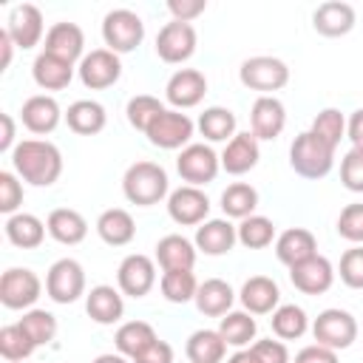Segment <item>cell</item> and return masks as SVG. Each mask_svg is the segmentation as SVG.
Masks as SVG:
<instances>
[{"label":"cell","mask_w":363,"mask_h":363,"mask_svg":"<svg viewBox=\"0 0 363 363\" xmlns=\"http://www.w3.org/2000/svg\"><path fill=\"white\" fill-rule=\"evenodd\" d=\"M11 167L23 182L51 187L62 176V153L48 139H23L11 150Z\"/></svg>","instance_id":"6da1fadb"},{"label":"cell","mask_w":363,"mask_h":363,"mask_svg":"<svg viewBox=\"0 0 363 363\" xmlns=\"http://www.w3.org/2000/svg\"><path fill=\"white\" fill-rule=\"evenodd\" d=\"M122 193L136 207H153L170 196L167 170L156 162H147V159L133 162L122 176Z\"/></svg>","instance_id":"7a4b0ae2"},{"label":"cell","mask_w":363,"mask_h":363,"mask_svg":"<svg viewBox=\"0 0 363 363\" xmlns=\"http://www.w3.org/2000/svg\"><path fill=\"white\" fill-rule=\"evenodd\" d=\"M289 164H292V170L298 176L318 182L335 167V147L326 145L312 130H303L289 145Z\"/></svg>","instance_id":"3957f363"},{"label":"cell","mask_w":363,"mask_h":363,"mask_svg":"<svg viewBox=\"0 0 363 363\" xmlns=\"http://www.w3.org/2000/svg\"><path fill=\"white\" fill-rule=\"evenodd\" d=\"M102 40L113 54H130L145 40V23L130 9H111L102 17Z\"/></svg>","instance_id":"277c9868"},{"label":"cell","mask_w":363,"mask_h":363,"mask_svg":"<svg viewBox=\"0 0 363 363\" xmlns=\"http://www.w3.org/2000/svg\"><path fill=\"white\" fill-rule=\"evenodd\" d=\"M238 79L250 91H261V96H269V91H281L289 82V65L278 57L258 54L241 62Z\"/></svg>","instance_id":"5b68a950"},{"label":"cell","mask_w":363,"mask_h":363,"mask_svg":"<svg viewBox=\"0 0 363 363\" xmlns=\"http://www.w3.org/2000/svg\"><path fill=\"white\" fill-rule=\"evenodd\" d=\"M176 170L187 184L204 187V184L216 182V176L221 170V156L204 142H190L187 147H182V153L176 159Z\"/></svg>","instance_id":"8992f818"},{"label":"cell","mask_w":363,"mask_h":363,"mask_svg":"<svg viewBox=\"0 0 363 363\" xmlns=\"http://www.w3.org/2000/svg\"><path fill=\"white\" fill-rule=\"evenodd\" d=\"M312 337H315V343L335 349V352L349 349L357 340V320L346 309H323L312 320Z\"/></svg>","instance_id":"52a82bcc"},{"label":"cell","mask_w":363,"mask_h":363,"mask_svg":"<svg viewBox=\"0 0 363 363\" xmlns=\"http://www.w3.org/2000/svg\"><path fill=\"white\" fill-rule=\"evenodd\" d=\"M193 130H196V122H193L187 113H182V111H176V108H164V111L153 119V125L147 128L145 136H147V142H150L153 147L179 150V147H187V145H190Z\"/></svg>","instance_id":"ba28073f"},{"label":"cell","mask_w":363,"mask_h":363,"mask_svg":"<svg viewBox=\"0 0 363 363\" xmlns=\"http://www.w3.org/2000/svg\"><path fill=\"white\" fill-rule=\"evenodd\" d=\"M43 295V281L28 267H11L0 278V303L6 309H34Z\"/></svg>","instance_id":"9c48e42d"},{"label":"cell","mask_w":363,"mask_h":363,"mask_svg":"<svg viewBox=\"0 0 363 363\" xmlns=\"http://www.w3.org/2000/svg\"><path fill=\"white\" fill-rule=\"evenodd\" d=\"M45 295L54 303H74L85 295V269L74 258H60L48 267L45 275Z\"/></svg>","instance_id":"30bf717a"},{"label":"cell","mask_w":363,"mask_h":363,"mask_svg":"<svg viewBox=\"0 0 363 363\" xmlns=\"http://www.w3.org/2000/svg\"><path fill=\"white\" fill-rule=\"evenodd\" d=\"M77 74H79V82L91 91H105L111 85L119 82L122 77V62H119V54H113L111 48H94L88 51L79 65H77Z\"/></svg>","instance_id":"8fae6325"},{"label":"cell","mask_w":363,"mask_h":363,"mask_svg":"<svg viewBox=\"0 0 363 363\" xmlns=\"http://www.w3.org/2000/svg\"><path fill=\"white\" fill-rule=\"evenodd\" d=\"M196 43H199V34H196L193 23L170 20L156 34V54H159L162 62L179 65V62H184L196 54Z\"/></svg>","instance_id":"7c38bea8"},{"label":"cell","mask_w":363,"mask_h":363,"mask_svg":"<svg viewBox=\"0 0 363 363\" xmlns=\"http://www.w3.org/2000/svg\"><path fill=\"white\" fill-rule=\"evenodd\" d=\"M167 216L179 227L204 224L207 216H210V199H207V193L201 187L182 184V187L170 190V196H167Z\"/></svg>","instance_id":"4fadbf2b"},{"label":"cell","mask_w":363,"mask_h":363,"mask_svg":"<svg viewBox=\"0 0 363 363\" xmlns=\"http://www.w3.org/2000/svg\"><path fill=\"white\" fill-rule=\"evenodd\" d=\"M116 284L119 292L128 298H145L153 286H156V264L150 255L142 252H130L122 258L119 269H116Z\"/></svg>","instance_id":"5bb4252c"},{"label":"cell","mask_w":363,"mask_h":363,"mask_svg":"<svg viewBox=\"0 0 363 363\" xmlns=\"http://www.w3.org/2000/svg\"><path fill=\"white\" fill-rule=\"evenodd\" d=\"M289 281L303 295H323L335 284V267L326 255H312V258L289 267Z\"/></svg>","instance_id":"9a60e30c"},{"label":"cell","mask_w":363,"mask_h":363,"mask_svg":"<svg viewBox=\"0 0 363 363\" xmlns=\"http://www.w3.org/2000/svg\"><path fill=\"white\" fill-rule=\"evenodd\" d=\"M204 94H207V77L196 68H179L164 85V96L176 111L196 108L204 99Z\"/></svg>","instance_id":"2e32d148"},{"label":"cell","mask_w":363,"mask_h":363,"mask_svg":"<svg viewBox=\"0 0 363 363\" xmlns=\"http://www.w3.org/2000/svg\"><path fill=\"white\" fill-rule=\"evenodd\" d=\"M250 128H252V136L261 142V139H267V142H272V139H278L281 133H284V128H286V108H284V102L278 99V96H258L255 102H252V111H250Z\"/></svg>","instance_id":"e0dca14e"},{"label":"cell","mask_w":363,"mask_h":363,"mask_svg":"<svg viewBox=\"0 0 363 363\" xmlns=\"http://www.w3.org/2000/svg\"><path fill=\"white\" fill-rule=\"evenodd\" d=\"M9 37L14 40L17 48H34L43 40V11L34 3H20L9 11V23H6Z\"/></svg>","instance_id":"ac0fdd59"},{"label":"cell","mask_w":363,"mask_h":363,"mask_svg":"<svg viewBox=\"0 0 363 363\" xmlns=\"http://www.w3.org/2000/svg\"><path fill=\"white\" fill-rule=\"evenodd\" d=\"M261 159V147H258V139L252 136V130H241L235 133L224 150H221V170L230 173V176H244L250 173Z\"/></svg>","instance_id":"d6986e66"},{"label":"cell","mask_w":363,"mask_h":363,"mask_svg":"<svg viewBox=\"0 0 363 363\" xmlns=\"http://www.w3.org/2000/svg\"><path fill=\"white\" fill-rule=\"evenodd\" d=\"M43 51L45 54H54V57H60V60H65V62L74 65L77 60L85 57V34H82V28L77 23H68V20L54 23L45 31V48Z\"/></svg>","instance_id":"ffe728a7"},{"label":"cell","mask_w":363,"mask_h":363,"mask_svg":"<svg viewBox=\"0 0 363 363\" xmlns=\"http://www.w3.org/2000/svg\"><path fill=\"white\" fill-rule=\"evenodd\" d=\"M62 116H65V113L60 111L57 99L48 96V94H34V96H28V99L23 102V108H20V122H23L31 133H37V136L51 133V130L60 125Z\"/></svg>","instance_id":"44dd1931"},{"label":"cell","mask_w":363,"mask_h":363,"mask_svg":"<svg viewBox=\"0 0 363 363\" xmlns=\"http://www.w3.org/2000/svg\"><path fill=\"white\" fill-rule=\"evenodd\" d=\"M241 306L250 315H272L281 306V289L269 275H252L244 281L241 292Z\"/></svg>","instance_id":"7402d4cb"},{"label":"cell","mask_w":363,"mask_h":363,"mask_svg":"<svg viewBox=\"0 0 363 363\" xmlns=\"http://www.w3.org/2000/svg\"><path fill=\"white\" fill-rule=\"evenodd\" d=\"M238 241V230L230 218H207L204 224L196 227V250L204 255H227Z\"/></svg>","instance_id":"603a6c76"},{"label":"cell","mask_w":363,"mask_h":363,"mask_svg":"<svg viewBox=\"0 0 363 363\" xmlns=\"http://www.w3.org/2000/svg\"><path fill=\"white\" fill-rule=\"evenodd\" d=\"M354 9L343 0H329V3H320L312 14V28L320 34V37H343L354 28Z\"/></svg>","instance_id":"cb8c5ba5"},{"label":"cell","mask_w":363,"mask_h":363,"mask_svg":"<svg viewBox=\"0 0 363 363\" xmlns=\"http://www.w3.org/2000/svg\"><path fill=\"white\" fill-rule=\"evenodd\" d=\"M85 312L99 326H111V323L122 320V315H125L122 292L113 289V286H108V284L91 286V292L85 295Z\"/></svg>","instance_id":"d4e9b609"},{"label":"cell","mask_w":363,"mask_h":363,"mask_svg":"<svg viewBox=\"0 0 363 363\" xmlns=\"http://www.w3.org/2000/svg\"><path fill=\"white\" fill-rule=\"evenodd\" d=\"M45 227H48V235L57 241V244H65V247H74L79 241H85L88 235V221L79 210H71V207H57L48 213L45 218Z\"/></svg>","instance_id":"484cf974"},{"label":"cell","mask_w":363,"mask_h":363,"mask_svg":"<svg viewBox=\"0 0 363 363\" xmlns=\"http://www.w3.org/2000/svg\"><path fill=\"white\" fill-rule=\"evenodd\" d=\"M275 255H278L281 264L295 267V264H301V261L318 255V241H315V235H312L309 230H303V227H289V230H284V233L275 238Z\"/></svg>","instance_id":"4316f807"},{"label":"cell","mask_w":363,"mask_h":363,"mask_svg":"<svg viewBox=\"0 0 363 363\" xmlns=\"http://www.w3.org/2000/svg\"><path fill=\"white\" fill-rule=\"evenodd\" d=\"M31 77L43 91H62L74 79V65L60 60V57H54V54L40 51L34 57V62H31Z\"/></svg>","instance_id":"83f0119b"},{"label":"cell","mask_w":363,"mask_h":363,"mask_svg":"<svg viewBox=\"0 0 363 363\" xmlns=\"http://www.w3.org/2000/svg\"><path fill=\"white\" fill-rule=\"evenodd\" d=\"M233 303H235V292L227 281L221 278H207L199 284V292H196V309L207 318H224L227 312H233Z\"/></svg>","instance_id":"f1b7e54d"},{"label":"cell","mask_w":363,"mask_h":363,"mask_svg":"<svg viewBox=\"0 0 363 363\" xmlns=\"http://www.w3.org/2000/svg\"><path fill=\"white\" fill-rule=\"evenodd\" d=\"M156 261L164 272L170 269H193L196 264V244L179 233H170L156 241Z\"/></svg>","instance_id":"f546056e"},{"label":"cell","mask_w":363,"mask_h":363,"mask_svg":"<svg viewBox=\"0 0 363 363\" xmlns=\"http://www.w3.org/2000/svg\"><path fill=\"white\" fill-rule=\"evenodd\" d=\"M65 122H68V128H71L74 133H79V136H94V133L105 130L108 113H105L102 102H96V99H77V102L68 105Z\"/></svg>","instance_id":"4dcf8cb0"},{"label":"cell","mask_w":363,"mask_h":363,"mask_svg":"<svg viewBox=\"0 0 363 363\" xmlns=\"http://www.w3.org/2000/svg\"><path fill=\"white\" fill-rule=\"evenodd\" d=\"M96 235L105 244H111V247H125L136 235V221H133V216L128 210L111 207V210L99 213V218H96Z\"/></svg>","instance_id":"1f68e13d"},{"label":"cell","mask_w":363,"mask_h":363,"mask_svg":"<svg viewBox=\"0 0 363 363\" xmlns=\"http://www.w3.org/2000/svg\"><path fill=\"white\" fill-rule=\"evenodd\" d=\"M45 221H40L34 213H14L6 218V238L20 250H37L45 241Z\"/></svg>","instance_id":"d6a6232c"},{"label":"cell","mask_w":363,"mask_h":363,"mask_svg":"<svg viewBox=\"0 0 363 363\" xmlns=\"http://www.w3.org/2000/svg\"><path fill=\"white\" fill-rule=\"evenodd\" d=\"M184 354L190 363H224L227 357V343L218 335V329H196L187 337Z\"/></svg>","instance_id":"836d02e7"},{"label":"cell","mask_w":363,"mask_h":363,"mask_svg":"<svg viewBox=\"0 0 363 363\" xmlns=\"http://www.w3.org/2000/svg\"><path fill=\"white\" fill-rule=\"evenodd\" d=\"M156 340V329L147 323V320H128L116 329L113 335V343H116V352L125 354L128 360H133L136 354H142L150 343Z\"/></svg>","instance_id":"e575fe53"},{"label":"cell","mask_w":363,"mask_h":363,"mask_svg":"<svg viewBox=\"0 0 363 363\" xmlns=\"http://www.w3.org/2000/svg\"><path fill=\"white\" fill-rule=\"evenodd\" d=\"M199 133L207 139V142H230L235 136V128H238V119L230 108H221V105H213V108H204V113L199 116L196 122Z\"/></svg>","instance_id":"d590c367"},{"label":"cell","mask_w":363,"mask_h":363,"mask_svg":"<svg viewBox=\"0 0 363 363\" xmlns=\"http://www.w3.org/2000/svg\"><path fill=\"white\" fill-rule=\"evenodd\" d=\"M255 332H258V323L247 309H233L218 323V335L224 337L227 346H235V349H247L250 340H255Z\"/></svg>","instance_id":"8d00e7d4"},{"label":"cell","mask_w":363,"mask_h":363,"mask_svg":"<svg viewBox=\"0 0 363 363\" xmlns=\"http://www.w3.org/2000/svg\"><path fill=\"white\" fill-rule=\"evenodd\" d=\"M269 326H272V335L278 340H298L306 335L309 329V318L306 312L298 306V303H281L272 318H269Z\"/></svg>","instance_id":"74e56055"},{"label":"cell","mask_w":363,"mask_h":363,"mask_svg":"<svg viewBox=\"0 0 363 363\" xmlns=\"http://www.w3.org/2000/svg\"><path fill=\"white\" fill-rule=\"evenodd\" d=\"M255 207H258V190L247 182H233L221 193V210L227 218L244 221L247 216H255Z\"/></svg>","instance_id":"f35d334b"},{"label":"cell","mask_w":363,"mask_h":363,"mask_svg":"<svg viewBox=\"0 0 363 363\" xmlns=\"http://www.w3.org/2000/svg\"><path fill=\"white\" fill-rule=\"evenodd\" d=\"M159 286H162L164 301H170V303L196 301V292H199V281H196L193 269H170V272H162Z\"/></svg>","instance_id":"ab89813d"},{"label":"cell","mask_w":363,"mask_h":363,"mask_svg":"<svg viewBox=\"0 0 363 363\" xmlns=\"http://www.w3.org/2000/svg\"><path fill=\"white\" fill-rule=\"evenodd\" d=\"M34 349L37 346L31 343V337L23 332L20 323H6L0 329V354L6 363H23L26 357L34 354Z\"/></svg>","instance_id":"60d3db41"},{"label":"cell","mask_w":363,"mask_h":363,"mask_svg":"<svg viewBox=\"0 0 363 363\" xmlns=\"http://www.w3.org/2000/svg\"><path fill=\"white\" fill-rule=\"evenodd\" d=\"M17 323L31 337L34 346H48L54 340V335H57V318L48 309H26Z\"/></svg>","instance_id":"b9f144b4"},{"label":"cell","mask_w":363,"mask_h":363,"mask_svg":"<svg viewBox=\"0 0 363 363\" xmlns=\"http://www.w3.org/2000/svg\"><path fill=\"white\" fill-rule=\"evenodd\" d=\"M235 230H238V241L247 250H264L275 238V224L267 216H247L244 221H238Z\"/></svg>","instance_id":"7bdbcfd3"},{"label":"cell","mask_w":363,"mask_h":363,"mask_svg":"<svg viewBox=\"0 0 363 363\" xmlns=\"http://www.w3.org/2000/svg\"><path fill=\"white\" fill-rule=\"evenodd\" d=\"M162 111H164V105H162L156 96H150V94H139V96H130V99H128L125 116H128L130 128L147 133V128L153 125V119H156Z\"/></svg>","instance_id":"ee69618b"},{"label":"cell","mask_w":363,"mask_h":363,"mask_svg":"<svg viewBox=\"0 0 363 363\" xmlns=\"http://www.w3.org/2000/svg\"><path fill=\"white\" fill-rule=\"evenodd\" d=\"M309 130L337 150L340 139H346V116H343L337 108H323V111L312 119V128H309Z\"/></svg>","instance_id":"f6af8a7d"},{"label":"cell","mask_w":363,"mask_h":363,"mask_svg":"<svg viewBox=\"0 0 363 363\" xmlns=\"http://www.w3.org/2000/svg\"><path fill=\"white\" fill-rule=\"evenodd\" d=\"M23 204V182L14 170H0V213L14 216Z\"/></svg>","instance_id":"bcb514c9"},{"label":"cell","mask_w":363,"mask_h":363,"mask_svg":"<svg viewBox=\"0 0 363 363\" xmlns=\"http://www.w3.org/2000/svg\"><path fill=\"white\" fill-rule=\"evenodd\" d=\"M337 272L349 289H363V244H354L352 250H346L340 255Z\"/></svg>","instance_id":"7dc6e473"},{"label":"cell","mask_w":363,"mask_h":363,"mask_svg":"<svg viewBox=\"0 0 363 363\" xmlns=\"http://www.w3.org/2000/svg\"><path fill=\"white\" fill-rule=\"evenodd\" d=\"M337 235L349 244H363V204H346L337 216Z\"/></svg>","instance_id":"c3c4849f"},{"label":"cell","mask_w":363,"mask_h":363,"mask_svg":"<svg viewBox=\"0 0 363 363\" xmlns=\"http://www.w3.org/2000/svg\"><path fill=\"white\" fill-rule=\"evenodd\" d=\"M340 182L352 193H363V147L346 150L340 159Z\"/></svg>","instance_id":"681fc988"},{"label":"cell","mask_w":363,"mask_h":363,"mask_svg":"<svg viewBox=\"0 0 363 363\" xmlns=\"http://www.w3.org/2000/svg\"><path fill=\"white\" fill-rule=\"evenodd\" d=\"M250 349L258 357V363H289V349L284 340H255Z\"/></svg>","instance_id":"f907efd6"},{"label":"cell","mask_w":363,"mask_h":363,"mask_svg":"<svg viewBox=\"0 0 363 363\" xmlns=\"http://www.w3.org/2000/svg\"><path fill=\"white\" fill-rule=\"evenodd\" d=\"M207 3L204 0H167V11L179 23H193L199 14H204Z\"/></svg>","instance_id":"816d5d0a"},{"label":"cell","mask_w":363,"mask_h":363,"mask_svg":"<svg viewBox=\"0 0 363 363\" xmlns=\"http://www.w3.org/2000/svg\"><path fill=\"white\" fill-rule=\"evenodd\" d=\"M133 363H173V346L167 340H153L142 354L133 357Z\"/></svg>","instance_id":"f5cc1de1"},{"label":"cell","mask_w":363,"mask_h":363,"mask_svg":"<svg viewBox=\"0 0 363 363\" xmlns=\"http://www.w3.org/2000/svg\"><path fill=\"white\" fill-rule=\"evenodd\" d=\"M295 363H337V352L326 349L320 343H312V346H303L295 354Z\"/></svg>","instance_id":"db71d44e"},{"label":"cell","mask_w":363,"mask_h":363,"mask_svg":"<svg viewBox=\"0 0 363 363\" xmlns=\"http://www.w3.org/2000/svg\"><path fill=\"white\" fill-rule=\"evenodd\" d=\"M346 139L352 142V147H363V108L352 111V116L346 119Z\"/></svg>","instance_id":"11a10c76"},{"label":"cell","mask_w":363,"mask_h":363,"mask_svg":"<svg viewBox=\"0 0 363 363\" xmlns=\"http://www.w3.org/2000/svg\"><path fill=\"white\" fill-rule=\"evenodd\" d=\"M0 122H3V133H0V153H11L17 145H14V119L11 113H0Z\"/></svg>","instance_id":"9f6ffc18"},{"label":"cell","mask_w":363,"mask_h":363,"mask_svg":"<svg viewBox=\"0 0 363 363\" xmlns=\"http://www.w3.org/2000/svg\"><path fill=\"white\" fill-rule=\"evenodd\" d=\"M14 40L9 37V31L6 28H0V51H3V57H0V71H6L9 65H11V54H14Z\"/></svg>","instance_id":"6f0895ef"},{"label":"cell","mask_w":363,"mask_h":363,"mask_svg":"<svg viewBox=\"0 0 363 363\" xmlns=\"http://www.w3.org/2000/svg\"><path fill=\"white\" fill-rule=\"evenodd\" d=\"M227 363H258V357L252 354V349H238L235 354L227 357Z\"/></svg>","instance_id":"680465c9"},{"label":"cell","mask_w":363,"mask_h":363,"mask_svg":"<svg viewBox=\"0 0 363 363\" xmlns=\"http://www.w3.org/2000/svg\"><path fill=\"white\" fill-rule=\"evenodd\" d=\"M91 363H130L125 354H119V352H108V354H99V357H94Z\"/></svg>","instance_id":"91938a15"}]
</instances>
